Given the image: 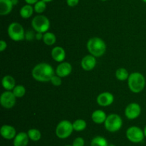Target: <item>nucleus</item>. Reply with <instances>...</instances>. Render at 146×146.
<instances>
[{"instance_id": "obj_34", "label": "nucleus", "mask_w": 146, "mask_h": 146, "mask_svg": "<svg viewBox=\"0 0 146 146\" xmlns=\"http://www.w3.org/2000/svg\"><path fill=\"white\" fill-rule=\"evenodd\" d=\"M25 1V2L27 3V4H30V5H33V4H35L38 1H39V0H24Z\"/></svg>"}, {"instance_id": "obj_3", "label": "nucleus", "mask_w": 146, "mask_h": 146, "mask_svg": "<svg viewBox=\"0 0 146 146\" xmlns=\"http://www.w3.org/2000/svg\"><path fill=\"white\" fill-rule=\"evenodd\" d=\"M128 85L132 92H141L145 87V77L138 72L131 73L128 79Z\"/></svg>"}, {"instance_id": "obj_22", "label": "nucleus", "mask_w": 146, "mask_h": 146, "mask_svg": "<svg viewBox=\"0 0 146 146\" xmlns=\"http://www.w3.org/2000/svg\"><path fill=\"white\" fill-rule=\"evenodd\" d=\"M129 73H128V70H125L123 67H120L115 72V77L120 81H125V80H128V77H129Z\"/></svg>"}, {"instance_id": "obj_25", "label": "nucleus", "mask_w": 146, "mask_h": 146, "mask_svg": "<svg viewBox=\"0 0 146 146\" xmlns=\"http://www.w3.org/2000/svg\"><path fill=\"white\" fill-rule=\"evenodd\" d=\"M29 137L32 141H38L41 137V133L39 130L36 128H31L29 129L27 132Z\"/></svg>"}, {"instance_id": "obj_9", "label": "nucleus", "mask_w": 146, "mask_h": 146, "mask_svg": "<svg viewBox=\"0 0 146 146\" xmlns=\"http://www.w3.org/2000/svg\"><path fill=\"white\" fill-rule=\"evenodd\" d=\"M17 97L12 91L6 90L1 94L0 97V104L4 108L11 109L15 105Z\"/></svg>"}, {"instance_id": "obj_40", "label": "nucleus", "mask_w": 146, "mask_h": 146, "mask_svg": "<svg viewBox=\"0 0 146 146\" xmlns=\"http://www.w3.org/2000/svg\"><path fill=\"white\" fill-rule=\"evenodd\" d=\"M101 1H108V0H101Z\"/></svg>"}, {"instance_id": "obj_10", "label": "nucleus", "mask_w": 146, "mask_h": 146, "mask_svg": "<svg viewBox=\"0 0 146 146\" xmlns=\"http://www.w3.org/2000/svg\"><path fill=\"white\" fill-rule=\"evenodd\" d=\"M141 113V106L136 102L130 103L125 109V115L128 120H135L139 117Z\"/></svg>"}, {"instance_id": "obj_38", "label": "nucleus", "mask_w": 146, "mask_h": 146, "mask_svg": "<svg viewBox=\"0 0 146 146\" xmlns=\"http://www.w3.org/2000/svg\"><path fill=\"white\" fill-rule=\"evenodd\" d=\"M108 146H115V145H113V144H108Z\"/></svg>"}, {"instance_id": "obj_41", "label": "nucleus", "mask_w": 146, "mask_h": 146, "mask_svg": "<svg viewBox=\"0 0 146 146\" xmlns=\"http://www.w3.org/2000/svg\"><path fill=\"white\" fill-rule=\"evenodd\" d=\"M65 146H73V145H65Z\"/></svg>"}, {"instance_id": "obj_24", "label": "nucleus", "mask_w": 146, "mask_h": 146, "mask_svg": "<svg viewBox=\"0 0 146 146\" xmlns=\"http://www.w3.org/2000/svg\"><path fill=\"white\" fill-rule=\"evenodd\" d=\"M87 123L86 120L83 119H77L73 123V127L74 130L77 132H81L86 128Z\"/></svg>"}, {"instance_id": "obj_39", "label": "nucleus", "mask_w": 146, "mask_h": 146, "mask_svg": "<svg viewBox=\"0 0 146 146\" xmlns=\"http://www.w3.org/2000/svg\"><path fill=\"white\" fill-rule=\"evenodd\" d=\"M142 1H143V2H144V3H145V4H146V0H142Z\"/></svg>"}, {"instance_id": "obj_7", "label": "nucleus", "mask_w": 146, "mask_h": 146, "mask_svg": "<svg viewBox=\"0 0 146 146\" xmlns=\"http://www.w3.org/2000/svg\"><path fill=\"white\" fill-rule=\"evenodd\" d=\"M74 130L73 123L67 120H64L57 125L55 133L58 138L66 139L72 134Z\"/></svg>"}, {"instance_id": "obj_12", "label": "nucleus", "mask_w": 146, "mask_h": 146, "mask_svg": "<svg viewBox=\"0 0 146 146\" xmlns=\"http://www.w3.org/2000/svg\"><path fill=\"white\" fill-rule=\"evenodd\" d=\"M96 63V57L92 54H88L83 57L81 62V65L85 71H91L95 68Z\"/></svg>"}, {"instance_id": "obj_33", "label": "nucleus", "mask_w": 146, "mask_h": 146, "mask_svg": "<svg viewBox=\"0 0 146 146\" xmlns=\"http://www.w3.org/2000/svg\"><path fill=\"white\" fill-rule=\"evenodd\" d=\"M43 37H44V34L43 33H40V32H36L35 34V39L36 40H43Z\"/></svg>"}, {"instance_id": "obj_31", "label": "nucleus", "mask_w": 146, "mask_h": 146, "mask_svg": "<svg viewBox=\"0 0 146 146\" xmlns=\"http://www.w3.org/2000/svg\"><path fill=\"white\" fill-rule=\"evenodd\" d=\"M79 3V0H66V4L68 7H74Z\"/></svg>"}, {"instance_id": "obj_17", "label": "nucleus", "mask_w": 146, "mask_h": 146, "mask_svg": "<svg viewBox=\"0 0 146 146\" xmlns=\"http://www.w3.org/2000/svg\"><path fill=\"white\" fill-rule=\"evenodd\" d=\"M14 7L11 0H0V15L6 16L11 12Z\"/></svg>"}, {"instance_id": "obj_37", "label": "nucleus", "mask_w": 146, "mask_h": 146, "mask_svg": "<svg viewBox=\"0 0 146 146\" xmlns=\"http://www.w3.org/2000/svg\"><path fill=\"white\" fill-rule=\"evenodd\" d=\"M42 1H45L46 3H48V2H51V1H52L53 0H42Z\"/></svg>"}, {"instance_id": "obj_29", "label": "nucleus", "mask_w": 146, "mask_h": 146, "mask_svg": "<svg viewBox=\"0 0 146 146\" xmlns=\"http://www.w3.org/2000/svg\"><path fill=\"white\" fill-rule=\"evenodd\" d=\"M85 145V141H84V138L81 137H78L74 140L73 142V146H84Z\"/></svg>"}, {"instance_id": "obj_1", "label": "nucleus", "mask_w": 146, "mask_h": 146, "mask_svg": "<svg viewBox=\"0 0 146 146\" xmlns=\"http://www.w3.org/2000/svg\"><path fill=\"white\" fill-rule=\"evenodd\" d=\"M31 75L34 80L38 82H49L54 75V70L51 64L46 62H41L36 64L32 69Z\"/></svg>"}, {"instance_id": "obj_4", "label": "nucleus", "mask_w": 146, "mask_h": 146, "mask_svg": "<svg viewBox=\"0 0 146 146\" xmlns=\"http://www.w3.org/2000/svg\"><path fill=\"white\" fill-rule=\"evenodd\" d=\"M31 27L36 32L44 34L49 29L50 21L45 15L38 14L31 20Z\"/></svg>"}, {"instance_id": "obj_23", "label": "nucleus", "mask_w": 146, "mask_h": 146, "mask_svg": "<svg viewBox=\"0 0 146 146\" xmlns=\"http://www.w3.org/2000/svg\"><path fill=\"white\" fill-rule=\"evenodd\" d=\"M91 146H108V143L106 139L102 136H96L91 142Z\"/></svg>"}, {"instance_id": "obj_30", "label": "nucleus", "mask_w": 146, "mask_h": 146, "mask_svg": "<svg viewBox=\"0 0 146 146\" xmlns=\"http://www.w3.org/2000/svg\"><path fill=\"white\" fill-rule=\"evenodd\" d=\"M35 34L33 31H27L25 34V39L28 41H31L35 37Z\"/></svg>"}, {"instance_id": "obj_16", "label": "nucleus", "mask_w": 146, "mask_h": 146, "mask_svg": "<svg viewBox=\"0 0 146 146\" xmlns=\"http://www.w3.org/2000/svg\"><path fill=\"white\" fill-rule=\"evenodd\" d=\"M29 140V137L27 133L20 132L18 134H17L16 137L14 138L13 144H14V146H27Z\"/></svg>"}, {"instance_id": "obj_15", "label": "nucleus", "mask_w": 146, "mask_h": 146, "mask_svg": "<svg viewBox=\"0 0 146 146\" xmlns=\"http://www.w3.org/2000/svg\"><path fill=\"white\" fill-rule=\"evenodd\" d=\"M51 57L57 62H62L66 58V52L63 47L56 46L51 50Z\"/></svg>"}, {"instance_id": "obj_20", "label": "nucleus", "mask_w": 146, "mask_h": 146, "mask_svg": "<svg viewBox=\"0 0 146 146\" xmlns=\"http://www.w3.org/2000/svg\"><path fill=\"white\" fill-rule=\"evenodd\" d=\"M34 11V9L32 7V5L27 4L20 9L19 14L23 19H29L33 15Z\"/></svg>"}, {"instance_id": "obj_6", "label": "nucleus", "mask_w": 146, "mask_h": 146, "mask_svg": "<svg viewBox=\"0 0 146 146\" xmlns=\"http://www.w3.org/2000/svg\"><path fill=\"white\" fill-rule=\"evenodd\" d=\"M105 128L111 133H115L118 131L122 127V118L118 114H110L107 116L106 120L104 123Z\"/></svg>"}, {"instance_id": "obj_28", "label": "nucleus", "mask_w": 146, "mask_h": 146, "mask_svg": "<svg viewBox=\"0 0 146 146\" xmlns=\"http://www.w3.org/2000/svg\"><path fill=\"white\" fill-rule=\"evenodd\" d=\"M50 82L52 83V84L54 86L58 87V86L61 85V84H62V79H61V77H59V76L55 75V74H54Z\"/></svg>"}, {"instance_id": "obj_19", "label": "nucleus", "mask_w": 146, "mask_h": 146, "mask_svg": "<svg viewBox=\"0 0 146 146\" xmlns=\"http://www.w3.org/2000/svg\"><path fill=\"white\" fill-rule=\"evenodd\" d=\"M1 84L4 90L11 91L16 86V81L14 77L11 75H6L1 80Z\"/></svg>"}, {"instance_id": "obj_35", "label": "nucleus", "mask_w": 146, "mask_h": 146, "mask_svg": "<svg viewBox=\"0 0 146 146\" xmlns=\"http://www.w3.org/2000/svg\"><path fill=\"white\" fill-rule=\"evenodd\" d=\"M11 1H12V3H13V4H14V6L17 5V4L19 3V0H11Z\"/></svg>"}, {"instance_id": "obj_14", "label": "nucleus", "mask_w": 146, "mask_h": 146, "mask_svg": "<svg viewBox=\"0 0 146 146\" xmlns=\"http://www.w3.org/2000/svg\"><path fill=\"white\" fill-rule=\"evenodd\" d=\"M0 133L2 137L6 140H11L14 139L17 135V131L16 129L13 126L9 125H4L1 126Z\"/></svg>"}, {"instance_id": "obj_21", "label": "nucleus", "mask_w": 146, "mask_h": 146, "mask_svg": "<svg viewBox=\"0 0 146 146\" xmlns=\"http://www.w3.org/2000/svg\"><path fill=\"white\" fill-rule=\"evenodd\" d=\"M43 42L46 45L51 46L54 45L56 42V37L55 34L50 31H46L44 34V37H43Z\"/></svg>"}, {"instance_id": "obj_8", "label": "nucleus", "mask_w": 146, "mask_h": 146, "mask_svg": "<svg viewBox=\"0 0 146 146\" xmlns=\"http://www.w3.org/2000/svg\"><path fill=\"white\" fill-rule=\"evenodd\" d=\"M125 135L128 140L134 143H141L145 138L143 130L137 126H131L128 127Z\"/></svg>"}, {"instance_id": "obj_36", "label": "nucleus", "mask_w": 146, "mask_h": 146, "mask_svg": "<svg viewBox=\"0 0 146 146\" xmlns=\"http://www.w3.org/2000/svg\"><path fill=\"white\" fill-rule=\"evenodd\" d=\"M143 133H144V135H145V137H146V125L145 126L143 129Z\"/></svg>"}, {"instance_id": "obj_32", "label": "nucleus", "mask_w": 146, "mask_h": 146, "mask_svg": "<svg viewBox=\"0 0 146 146\" xmlns=\"http://www.w3.org/2000/svg\"><path fill=\"white\" fill-rule=\"evenodd\" d=\"M7 47V44L4 40H1L0 41V51L4 52L6 50V48Z\"/></svg>"}, {"instance_id": "obj_18", "label": "nucleus", "mask_w": 146, "mask_h": 146, "mask_svg": "<svg viewBox=\"0 0 146 146\" xmlns=\"http://www.w3.org/2000/svg\"><path fill=\"white\" fill-rule=\"evenodd\" d=\"M107 115L102 110H96L91 114V119L96 124H102L105 123Z\"/></svg>"}, {"instance_id": "obj_2", "label": "nucleus", "mask_w": 146, "mask_h": 146, "mask_svg": "<svg viewBox=\"0 0 146 146\" xmlns=\"http://www.w3.org/2000/svg\"><path fill=\"white\" fill-rule=\"evenodd\" d=\"M86 47L90 54L96 57H101L106 51V44L100 37H95L89 39Z\"/></svg>"}, {"instance_id": "obj_27", "label": "nucleus", "mask_w": 146, "mask_h": 146, "mask_svg": "<svg viewBox=\"0 0 146 146\" xmlns=\"http://www.w3.org/2000/svg\"><path fill=\"white\" fill-rule=\"evenodd\" d=\"M34 11L37 14H42L43 12H44V11L46 9V3L45 1H42V0H39V1H37L35 4H34Z\"/></svg>"}, {"instance_id": "obj_11", "label": "nucleus", "mask_w": 146, "mask_h": 146, "mask_svg": "<svg viewBox=\"0 0 146 146\" xmlns=\"http://www.w3.org/2000/svg\"><path fill=\"white\" fill-rule=\"evenodd\" d=\"M114 101V96L112 93L104 92L98 94L96 98V102L98 105L101 107H107L113 104Z\"/></svg>"}, {"instance_id": "obj_26", "label": "nucleus", "mask_w": 146, "mask_h": 146, "mask_svg": "<svg viewBox=\"0 0 146 146\" xmlns=\"http://www.w3.org/2000/svg\"><path fill=\"white\" fill-rule=\"evenodd\" d=\"M12 92L17 98H21V97H24V94H26V89L23 85L17 84L13 89Z\"/></svg>"}, {"instance_id": "obj_5", "label": "nucleus", "mask_w": 146, "mask_h": 146, "mask_svg": "<svg viewBox=\"0 0 146 146\" xmlns=\"http://www.w3.org/2000/svg\"><path fill=\"white\" fill-rule=\"evenodd\" d=\"M7 32L9 38L14 42L22 41L25 39V31L21 24L12 22L9 25Z\"/></svg>"}, {"instance_id": "obj_13", "label": "nucleus", "mask_w": 146, "mask_h": 146, "mask_svg": "<svg viewBox=\"0 0 146 146\" xmlns=\"http://www.w3.org/2000/svg\"><path fill=\"white\" fill-rule=\"evenodd\" d=\"M72 72V66L69 62H62L57 66L56 69V74L61 78L66 77L69 75Z\"/></svg>"}]
</instances>
